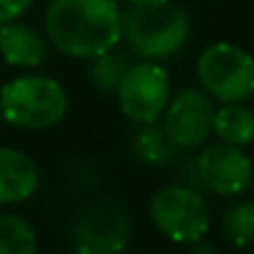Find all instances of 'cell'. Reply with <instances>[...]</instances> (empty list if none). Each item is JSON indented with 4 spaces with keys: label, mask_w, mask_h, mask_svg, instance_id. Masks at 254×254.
I'll list each match as a JSON object with an SVG mask.
<instances>
[{
    "label": "cell",
    "mask_w": 254,
    "mask_h": 254,
    "mask_svg": "<svg viewBox=\"0 0 254 254\" xmlns=\"http://www.w3.org/2000/svg\"><path fill=\"white\" fill-rule=\"evenodd\" d=\"M252 183H254V180H252Z\"/></svg>",
    "instance_id": "19"
},
{
    "label": "cell",
    "mask_w": 254,
    "mask_h": 254,
    "mask_svg": "<svg viewBox=\"0 0 254 254\" xmlns=\"http://www.w3.org/2000/svg\"><path fill=\"white\" fill-rule=\"evenodd\" d=\"M32 5H35V0H0V25L17 20V17L25 15Z\"/></svg>",
    "instance_id": "17"
},
{
    "label": "cell",
    "mask_w": 254,
    "mask_h": 254,
    "mask_svg": "<svg viewBox=\"0 0 254 254\" xmlns=\"http://www.w3.org/2000/svg\"><path fill=\"white\" fill-rule=\"evenodd\" d=\"M151 220L170 242L195 245L210 230V207L197 190L166 185L151 197Z\"/></svg>",
    "instance_id": "5"
},
{
    "label": "cell",
    "mask_w": 254,
    "mask_h": 254,
    "mask_svg": "<svg viewBox=\"0 0 254 254\" xmlns=\"http://www.w3.org/2000/svg\"><path fill=\"white\" fill-rule=\"evenodd\" d=\"M131 5L136 7H151V5H163V2H170V0H128Z\"/></svg>",
    "instance_id": "18"
},
{
    "label": "cell",
    "mask_w": 254,
    "mask_h": 254,
    "mask_svg": "<svg viewBox=\"0 0 254 254\" xmlns=\"http://www.w3.org/2000/svg\"><path fill=\"white\" fill-rule=\"evenodd\" d=\"M212 133L232 146H250L254 143V111L237 104H222L215 109V121H212Z\"/></svg>",
    "instance_id": "12"
},
{
    "label": "cell",
    "mask_w": 254,
    "mask_h": 254,
    "mask_svg": "<svg viewBox=\"0 0 254 254\" xmlns=\"http://www.w3.org/2000/svg\"><path fill=\"white\" fill-rule=\"evenodd\" d=\"M40 185L37 163L17 151L0 146V205H17L35 195Z\"/></svg>",
    "instance_id": "10"
},
{
    "label": "cell",
    "mask_w": 254,
    "mask_h": 254,
    "mask_svg": "<svg viewBox=\"0 0 254 254\" xmlns=\"http://www.w3.org/2000/svg\"><path fill=\"white\" fill-rule=\"evenodd\" d=\"M121 37L143 60H166L180 52L190 37V17L183 7L163 2L151 7L131 5L124 12Z\"/></svg>",
    "instance_id": "3"
},
{
    "label": "cell",
    "mask_w": 254,
    "mask_h": 254,
    "mask_svg": "<svg viewBox=\"0 0 254 254\" xmlns=\"http://www.w3.org/2000/svg\"><path fill=\"white\" fill-rule=\"evenodd\" d=\"M222 237L235 247H250L254 242V200L232 205L220 222Z\"/></svg>",
    "instance_id": "13"
},
{
    "label": "cell",
    "mask_w": 254,
    "mask_h": 254,
    "mask_svg": "<svg viewBox=\"0 0 254 254\" xmlns=\"http://www.w3.org/2000/svg\"><path fill=\"white\" fill-rule=\"evenodd\" d=\"M215 104L202 89H183L163 111V131L178 148H197L212 133Z\"/></svg>",
    "instance_id": "7"
},
{
    "label": "cell",
    "mask_w": 254,
    "mask_h": 254,
    "mask_svg": "<svg viewBox=\"0 0 254 254\" xmlns=\"http://www.w3.org/2000/svg\"><path fill=\"white\" fill-rule=\"evenodd\" d=\"M128 240V220L116 205L86 210L74 230L77 254H121Z\"/></svg>",
    "instance_id": "9"
},
{
    "label": "cell",
    "mask_w": 254,
    "mask_h": 254,
    "mask_svg": "<svg viewBox=\"0 0 254 254\" xmlns=\"http://www.w3.org/2000/svg\"><path fill=\"white\" fill-rule=\"evenodd\" d=\"M195 69L202 91H207L215 101L237 104L254 96V57L232 42L205 47Z\"/></svg>",
    "instance_id": "4"
},
{
    "label": "cell",
    "mask_w": 254,
    "mask_h": 254,
    "mask_svg": "<svg viewBox=\"0 0 254 254\" xmlns=\"http://www.w3.org/2000/svg\"><path fill=\"white\" fill-rule=\"evenodd\" d=\"M195 170L200 183L220 197L242 195L254 180V166L247 151L225 141L207 146L197 156Z\"/></svg>",
    "instance_id": "8"
},
{
    "label": "cell",
    "mask_w": 254,
    "mask_h": 254,
    "mask_svg": "<svg viewBox=\"0 0 254 254\" xmlns=\"http://www.w3.org/2000/svg\"><path fill=\"white\" fill-rule=\"evenodd\" d=\"M128 64L124 57L114 55V52H106V55H99L94 57V67H91V82L99 91L109 94V91H116L121 84V77L126 74Z\"/></svg>",
    "instance_id": "15"
},
{
    "label": "cell",
    "mask_w": 254,
    "mask_h": 254,
    "mask_svg": "<svg viewBox=\"0 0 254 254\" xmlns=\"http://www.w3.org/2000/svg\"><path fill=\"white\" fill-rule=\"evenodd\" d=\"M175 143L168 138V133L163 131V126L158 128L156 124H146L143 133L138 136V153L151 161V163H166L170 156L175 153Z\"/></svg>",
    "instance_id": "16"
},
{
    "label": "cell",
    "mask_w": 254,
    "mask_h": 254,
    "mask_svg": "<svg viewBox=\"0 0 254 254\" xmlns=\"http://www.w3.org/2000/svg\"><path fill=\"white\" fill-rule=\"evenodd\" d=\"M69 99L64 86L52 77L25 74L0 89V116L17 128L42 131L60 124L67 114Z\"/></svg>",
    "instance_id": "2"
},
{
    "label": "cell",
    "mask_w": 254,
    "mask_h": 254,
    "mask_svg": "<svg viewBox=\"0 0 254 254\" xmlns=\"http://www.w3.org/2000/svg\"><path fill=\"white\" fill-rule=\"evenodd\" d=\"M0 57L10 67L35 69L47 57V42L30 25L12 20V22L0 25Z\"/></svg>",
    "instance_id": "11"
},
{
    "label": "cell",
    "mask_w": 254,
    "mask_h": 254,
    "mask_svg": "<svg viewBox=\"0 0 254 254\" xmlns=\"http://www.w3.org/2000/svg\"><path fill=\"white\" fill-rule=\"evenodd\" d=\"M116 99L126 119L143 126L156 124L170 101L168 72L151 60L128 67L116 89Z\"/></svg>",
    "instance_id": "6"
},
{
    "label": "cell",
    "mask_w": 254,
    "mask_h": 254,
    "mask_svg": "<svg viewBox=\"0 0 254 254\" xmlns=\"http://www.w3.org/2000/svg\"><path fill=\"white\" fill-rule=\"evenodd\" d=\"M0 254H37L35 230L17 215H0Z\"/></svg>",
    "instance_id": "14"
},
{
    "label": "cell",
    "mask_w": 254,
    "mask_h": 254,
    "mask_svg": "<svg viewBox=\"0 0 254 254\" xmlns=\"http://www.w3.org/2000/svg\"><path fill=\"white\" fill-rule=\"evenodd\" d=\"M45 32L57 52L94 60L119 45L124 12L116 0H52L45 12Z\"/></svg>",
    "instance_id": "1"
}]
</instances>
